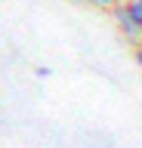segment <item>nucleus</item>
<instances>
[{
  "label": "nucleus",
  "instance_id": "f03ea898",
  "mask_svg": "<svg viewBox=\"0 0 142 148\" xmlns=\"http://www.w3.org/2000/svg\"><path fill=\"white\" fill-rule=\"evenodd\" d=\"M127 9H130L133 22H136V28L142 31V0H133V3H127Z\"/></svg>",
  "mask_w": 142,
  "mask_h": 148
},
{
  "label": "nucleus",
  "instance_id": "7ed1b4c3",
  "mask_svg": "<svg viewBox=\"0 0 142 148\" xmlns=\"http://www.w3.org/2000/svg\"><path fill=\"white\" fill-rule=\"evenodd\" d=\"M133 59H136V65L142 68V43H139V46H133Z\"/></svg>",
  "mask_w": 142,
  "mask_h": 148
},
{
  "label": "nucleus",
  "instance_id": "20e7f679",
  "mask_svg": "<svg viewBox=\"0 0 142 148\" xmlns=\"http://www.w3.org/2000/svg\"><path fill=\"white\" fill-rule=\"evenodd\" d=\"M90 3H93V6H114L117 0H90Z\"/></svg>",
  "mask_w": 142,
  "mask_h": 148
},
{
  "label": "nucleus",
  "instance_id": "39448f33",
  "mask_svg": "<svg viewBox=\"0 0 142 148\" xmlns=\"http://www.w3.org/2000/svg\"><path fill=\"white\" fill-rule=\"evenodd\" d=\"M123 3H133V0H123Z\"/></svg>",
  "mask_w": 142,
  "mask_h": 148
},
{
  "label": "nucleus",
  "instance_id": "f257e3e1",
  "mask_svg": "<svg viewBox=\"0 0 142 148\" xmlns=\"http://www.w3.org/2000/svg\"><path fill=\"white\" fill-rule=\"evenodd\" d=\"M111 18H114V25L121 28V34L127 37L133 46H139V43H142V31L136 28V22H133V16H130V9H127V3H114V6H111Z\"/></svg>",
  "mask_w": 142,
  "mask_h": 148
}]
</instances>
